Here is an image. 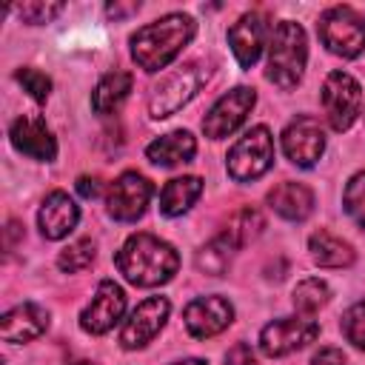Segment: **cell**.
Wrapping results in <instances>:
<instances>
[{
  "instance_id": "obj_1",
  "label": "cell",
  "mask_w": 365,
  "mask_h": 365,
  "mask_svg": "<svg viewBox=\"0 0 365 365\" xmlns=\"http://www.w3.org/2000/svg\"><path fill=\"white\" fill-rule=\"evenodd\" d=\"M194 31H197V23L188 14H182V11L163 14L160 20L148 23L131 34V57L143 71L154 74V71L165 68L188 46Z\"/></svg>"
},
{
  "instance_id": "obj_2",
  "label": "cell",
  "mask_w": 365,
  "mask_h": 365,
  "mask_svg": "<svg viewBox=\"0 0 365 365\" xmlns=\"http://www.w3.org/2000/svg\"><path fill=\"white\" fill-rule=\"evenodd\" d=\"M114 262H117L120 274L131 285H140V288L163 285L180 268V257H177L174 245H168L165 240H160L154 234H145V231L131 234L123 242V248L117 251Z\"/></svg>"
},
{
  "instance_id": "obj_3",
  "label": "cell",
  "mask_w": 365,
  "mask_h": 365,
  "mask_svg": "<svg viewBox=\"0 0 365 365\" xmlns=\"http://www.w3.org/2000/svg\"><path fill=\"white\" fill-rule=\"evenodd\" d=\"M305 60H308V40L299 23L294 20H282L277 23L271 43H268V80L282 88L291 91L305 71Z\"/></svg>"
},
{
  "instance_id": "obj_4",
  "label": "cell",
  "mask_w": 365,
  "mask_h": 365,
  "mask_svg": "<svg viewBox=\"0 0 365 365\" xmlns=\"http://www.w3.org/2000/svg\"><path fill=\"white\" fill-rule=\"evenodd\" d=\"M271 165H274V137L265 125H254L245 137H240L231 145L225 157V168L234 182H251L262 177Z\"/></svg>"
},
{
  "instance_id": "obj_5",
  "label": "cell",
  "mask_w": 365,
  "mask_h": 365,
  "mask_svg": "<svg viewBox=\"0 0 365 365\" xmlns=\"http://www.w3.org/2000/svg\"><path fill=\"white\" fill-rule=\"evenodd\" d=\"M319 40L325 43V48L336 57H359L365 51V17L359 11H354L351 6H334L328 9L319 23Z\"/></svg>"
},
{
  "instance_id": "obj_6",
  "label": "cell",
  "mask_w": 365,
  "mask_h": 365,
  "mask_svg": "<svg viewBox=\"0 0 365 365\" xmlns=\"http://www.w3.org/2000/svg\"><path fill=\"white\" fill-rule=\"evenodd\" d=\"M205 83V71L200 63H188L182 68H177L174 74H168L148 97V114L154 120L171 117L174 111H180Z\"/></svg>"
},
{
  "instance_id": "obj_7",
  "label": "cell",
  "mask_w": 365,
  "mask_h": 365,
  "mask_svg": "<svg viewBox=\"0 0 365 365\" xmlns=\"http://www.w3.org/2000/svg\"><path fill=\"white\" fill-rule=\"evenodd\" d=\"M362 106L359 83L345 71H331L322 83V108L334 131H345L354 125Z\"/></svg>"
},
{
  "instance_id": "obj_8",
  "label": "cell",
  "mask_w": 365,
  "mask_h": 365,
  "mask_svg": "<svg viewBox=\"0 0 365 365\" xmlns=\"http://www.w3.org/2000/svg\"><path fill=\"white\" fill-rule=\"evenodd\" d=\"M151 194H154V185L148 177L137 174V171H125L120 174L108 191H106V208L114 220L120 222H134L145 214L148 202H151Z\"/></svg>"
},
{
  "instance_id": "obj_9",
  "label": "cell",
  "mask_w": 365,
  "mask_h": 365,
  "mask_svg": "<svg viewBox=\"0 0 365 365\" xmlns=\"http://www.w3.org/2000/svg\"><path fill=\"white\" fill-rule=\"evenodd\" d=\"M319 334V325L308 317H282L268 322L259 331V351L265 356H288L308 342H314Z\"/></svg>"
},
{
  "instance_id": "obj_10",
  "label": "cell",
  "mask_w": 365,
  "mask_h": 365,
  "mask_svg": "<svg viewBox=\"0 0 365 365\" xmlns=\"http://www.w3.org/2000/svg\"><path fill=\"white\" fill-rule=\"evenodd\" d=\"M254 103H257L254 88L240 86V88L225 91V94L208 108V114L202 117V131H205V137L222 140V137L234 134V131L245 123V117H248V111L254 108Z\"/></svg>"
},
{
  "instance_id": "obj_11",
  "label": "cell",
  "mask_w": 365,
  "mask_h": 365,
  "mask_svg": "<svg viewBox=\"0 0 365 365\" xmlns=\"http://www.w3.org/2000/svg\"><path fill=\"white\" fill-rule=\"evenodd\" d=\"M282 151L294 165L311 168L325 151V131H322L319 120L311 114L294 117L282 128Z\"/></svg>"
},
{
  "instance_id": "obj_12",
  "label": "cell",
  "mask_w": 365,
  "mask_h": 365,
  "mask_svg": "<svg viewBox=\"0 0 365 365\" xmlns=\"http://www.w3.org/2000/svg\"><path fill=\"white\" fill-rule=\"evenodd\" d=\"M123 311H125V291L114 279H103L91 302L80 314V328L86 334H106L120 322Z\"/></svg>"
},
{
  "instance_id": "obj_13",
  "label": "cell",
  "mask_w": 365,
  "mask_h": 365,
  "mask_svg": "<svg viewBox=\"0 0 365 365\" xmlns=\"http://www.w3.org/2000/svg\"><path fill=\"white\" fill-rule=\"evenodd\" d=\"M168 311H171V305H168L165 297H148V299H143L131 311V317L125 319V325L120 331V345L125 351H134V348H143L145 342H151L157 336V331L165 325Z\"/></svg>"
},
{
  "instance_id": "obj_14",
  "label": "cell",
  "mask_w": 365,
  "mask_h": 365,
  "mask_svg": "<svg viewBox=\"0 0 365 365\" xmlns=\"http://www.w3.org/2000/svg\"><path fill=\"white\" fill-rule=\"evenodd\" d=\"M182 319H185V331L197 339H208V336H217L220 331H225L234 319V308L225 297H197L185 305L182 311Z\"/></svg>"
},
{
  "instance_id": "obj_15",
  "label": "cell",
  "mask_w": 365,
  "mask_h": 365,
  "mask_svg": "<svg viewBox=\"0 0 365 365\" xmlns=\"http://www.w3.org/2000/svg\"><path fill=\"white\" fill-rule=\"evenodd\" d=\"M265 37H268V17L262 11H248L228 29V46L242 68H251L259 60Z\"/></svg>"
},
{
  "instance_id": "obj_16",
  "label": "cell",
  "mask_w": 365,
  "mask_h": 365,
  "mask_svg": "<svg viewBox=\"0 0 365 365\" xmlns=\"http://www.w3.org/2000/svg\"><path fill=\"white\" fill-rule=\"evenodd\" d=\"M11 145L31 157V160H43V163H51L57 157V143H54V134L51 128L46 125L43 117H34V114H23L11 123Z\"/></svg>"
},
{
  "instance_id": "obj_17",
  "label": "cell",
  "mask_w": 365,
  "mask_h": 365,
  "mask_svg": "<svg viewBox=\"0 0 365 365\" xmlns=\"http://www.w3.org/2000/svg\"><path fill=\"white\" fill-rule=\"evenodd\" d=\"M77 220H80V208L66 191H51L43 200L40 214H37V225L46 240H63L68 231H74Z\"/></svg>"
},
{
  "instance_id": "obj_18",
  "label": "cell",
  "mask_w": 365,
  "mask_h": 365,
  "mask_svg": "<svg viewBox=\"0 0 365 365\" xmlns=\"http://www.w3.org/2000/svg\"><path fill=\"white\" fill-rule=\"evenodd\" d=\"M48 328V311L34 305V302H23L11 311L3 314V322H0V334L6 342H29V339H37L43 331Z\"/></svg>"
},
{
  "instance_id": "obj_19",
  "label": "cell",
  "mask_w": 365,
  "mask_h": 365,
  "mask_svg": "<svg viewBox=\"0 0 365 365\" xmlns=\"http://www.w3.org/2000/svg\"><path fill=\"white\" fill-rule=\"evenodd\" d=\"M268 205L279 217H285L291 222H299L314 211V191L308 185H302V182L285 180V182H279V185H274L268 191Z\"/></svg>"
},
{
  "instance_id": "obj_20",
  "label": "cell",
  "mask_w": 365,
  "mask_h": 365,
  "mask_svg": "<svg viewBox=\"0 0 365 365\" xmlns=\"http://www.w3.org/2000/svg\"><path fill=\"white\" fill-rule=\"evenodd\" d=\"M308 251H311V259H314L319 268H348V265H354V259H356L354 245H351L348 240H342V237L325 231V228H319V231L311 234Z\"/></svg>"
},
{
  "instance_id": "obj_21",
  "label": "cell",
  "mask_w": 365,
  "mask_h": 365,
  "mask_svg": "<svg viewBox=\"0 0 365 365\" xmlns=\"http://www.w3.org/2000/svg\"><path fill=\"white\" fill-rule=\"evenodd\" d=\"M194 154H197V140L188 131H171V134H163L145 145V157L163 168L188 163Z\"/></svg>"
},
{
  "instance_id": "obj_22",
  "label": "cell",
  "mask_w": 365,
  "mask_h": 365,
  "mask_svg": "<svg viewBox=\"0 0 365 365\" xmlns=\"http://www.w3.org/2000/svg\"><path fill=\"white\" fill-rule=\"evenodd\" d=\"M200 194H202V180L200 177H174L160 191V211L165 217H180L197 202Z\"/></svg>"
},
{
  "instance_id": "obj_23",
  "label": "cell",
  "mask_w": 365,
  "mask_h": 365,
  "mask_svg": "<svg viewBox=\"0 0 365 365\" xmlns=\"http://www.w3.org/2000/svg\"><path fill=\"white\" fill-rule=\"evenodd\" d=\"M134 77L128 71H108L91 91V108L94 114H111L120 108V103L128 97Z\"/></svg>"
},
{
  "instance_id": "obj_24",
  "label": "cell",
  "mask_w": 365,
  "mask_h": 365,
  "mask_svg": "<svg viewBox=\"0 0 365 365\" xmlns=\"http://www.w3.org/2000/svg\"><path fill=\"white\" fill-rule=\"evenodd\" d=\"M262 228H265V217H262L257 208L242 205V208H237V211L228 217L225 231H222L220 237H222V240L237 251V248H242V245L254 242V240L262 234Z\"/></svg>"
},
{
  "instance_id": "obj_25",
  "label": "cell",
  "mask_w": 365,
  "mask_h": 365,
  "mask_svg": "<svg viewBox=\"0 0 365 365\" xmlns=\"http://www.w3.org/2000/svg\"><path fill=\"white\" fill-rule=\"evenodd\" d=\"M231 254H234V248H231L222 237H214L211 242H205V245L197 251L194 265H197L200 274L222 277V274L228 271V265H231Z\"/></svg>"
},
{
  "instance_id": "obj_26",
  "label": "cell",
  "mask_w": 365,
  "mask_h": 365,
  "mask_svg": "<svg viewBox=\"0 0 365 365\" xmlns=\"http://www.w3.org/2000/svg\"><path fill=\"white\" fill-rule=\"evenodd\" d=\"M294 308L297 311H302V314H314V311H319L328 299H331V291H328V285L322 282V279H317V277H311V279H302L297 288H294Z\"/></svg>"
},
{
  "instance_id": "obj_27",
  "label": "cell",
  "mask_w": 365,
  "mask_h": 365,
  "mask_svg": "<svg viewBox=\"0 0 365 365\" xmlns=\"http://www.w3.org/2000/svg\"><path fill=\"white\" fill-rule=\"evenodd\" d=\"M94 254H97V248H94V242H91V240H77V242H71L68 248H63V251H60L57 265H60V271L74 274V271L88 268V265L94 262Z\"/></svg>"
},
{
  "instance_id": "obj_28",
  "label": "cell",
  "mask_w": 365,
  "mask_h": 365,
  "mask_svg": "<svg viewBox=\"0 0 365 365\" xmlns=\"http://www.w3.org/2000/svg\"><path fill=\"white\" fill-rule=\"evenodd\" d=\"M342 205H345L348 217H351L356 225L365 228V171H356V174L348 180V185H345V191H342Z\"/></svg>"
},
{
  "instance_id": "obj_29",
  "label": "cell",
  "mask_w": 365,
  "mask_h": 365,
  "mask_svg": "<svg viewBox=\"0 0 365 365\" xmlns=\"http://www.w3.org/2000/svg\"><path fill=\"white\" fill-rule=\"evenodd\" d=\"M342 334L351 345H356L359 351H365V299L351 305L342 314Z\"/></svg>"
},
{
  "instance_id": "obj_30",
  "label": "cell",
  "mask_w": 365,
  "mask_h": 365,
  "mask_svg": "<svg viewBox=\"0 0 365 365\" xmlns=\"http://www.w3.org/2000/svg\"><path fill=\"white\" fill-rule=\"evenodd\" d=\"M14 77H17V83L29 91L31 100H37V103H46V100H48V94H51V80H48L43 71L26 66V68H17Z\"/></svg>"
},
{
  "instance_id": "obj_31",
  "label": "cell",
  "mask_w": 365,
  "mask_h": 365,
  "mask_svg": "<svg viewBox=\"0 0 365 365\" xmlns=\"http://www.w3.org/2000/svg\"><path fill=\"white\" fill-rule=\"evenodd\" d=\"M14 11H17L26 23L40 26V23H51V20L63 11V3H43V0H34V3H20Z\"/></svg>"
},
{
  "instance_id": "obj_32",
  "label": "cell",
  "mask_w": 365,
  "mask_h": 365,
  "mask_svg": "<svg viewBox=\"0 0 365 365\" xmlns=\"http://www.w3.org/2000/svg\"><path fill=\"white\" fill-rule=\"evenodd\" d=\"M225 365H257V354L248 342H237L228 354H225Z\"/></svg>"
},
{
  "instance_id": "obj_33",
  "label": "cell",
  "mask_w": 365,
  "mask_h": 365,
  "mask_svg": "<svg viewBox=\"0 0 365 365\" xmlns=\"http://www.w3.org/2000/svg\"><path fill=\"white\" fill-rule=\"evenodd\" d=\"M311 365H348V359H345V354H342L339 348L325 345V348H319V351L314 354Z\"/></svg>"
},
{
  "instance_id": "obj_34",
  "label": "cell",
  "mask_w": 365,
  "mask_h": 365,
  "mask_svg": "<svg viewBox=\"0 0 365 365\" xmlns=\"http://www.w3.org/2000/svg\"><path fill=\"white\" fill-rule=\"evenodd\" d=\"M77 194L86 197V200H94L100 194V180L97 177H88V174L77 177Z\"/></svg>"
},
{
  "instance_id": "obj_35",
  "label": "cell",
  "mask_w": 365,
  "mask_h": 365,
  "mask_svg": "<svg viewBox=\"0 0 365 365\" xmlns=\"http://www.w3.org/2000/svg\"><path fill=\"white\" fill-rule=\"evenodd\" d=\"M137 9H140V3H128V6L111 3V6H106V14H108V17H114V20H120V17H125V14H134Z\"/></svg>"
},
{
  "instance_id": "obj_36",
  "label": "cell",
  "mask_w": 365,
  "mask_h": 365,
  "mask_svg": "<svg viewBox=\"0 0 365 365\" xmlns=\"http://www.w3.org/2000/svg\"><path fill=\"white\" fill-rule=\"evenodd\" d=\"M17 234H20V225H17L14 220H11V222H9V228H6V245H9V248L14 245V240H17Z\"/></svg>"
},
{
  "instance_id": "obj_37",
  "label": "cell",
  "mask_w": 365,
  "mask_h": 365,
  "mask_svg": "<svg viewBox=\"0 0 365 365\" xmlns=\"http://www.w3.org/2000/svg\"><path fill=\"white\" fill-rule=\"evenodd\" d=\"M174 365H205L202 359H182V362H174Z\"/></svg>"
}]
</instances>
